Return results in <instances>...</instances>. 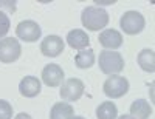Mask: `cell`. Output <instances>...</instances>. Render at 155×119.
<instances>
[{
	"mask_svg": "<svg viewBox=\"0 0 155 119\" xmlns=\"http://www.w3.org/2000/svg\"><path fill=\"white\" fill-rule=\"evenodd\" d=\"M149 98H150V101H152V104L155 105V81L150 84V87H149Z\"/></svg>",
	"mask_w": 155,
	"mask_h": 119,
	"instance_id": "obj_21",
	"label": "cell"
},
{
	"mask_svg": "<svg viewBox=\"0 0 155 119\" xmlns=\"http://www.w3.org/2000/svg\"><path fill=\"white\" fill-rule=\"evenodd\" d=\"M16 119H33L28 113H19V114H16Z\"/></svg>",
	"mask_w": 155,
	"mask_h": 119,
	"instance_id": "obj_22",
	"label": "cell"
},
{
	"mask_svg": "<svg viewBox=\"0 0 155 119\" xmlns=\"http://www.w3.org/2000/svg\"><path fill=\"white\" fill-rule=\"evenodd\" d=\"M82 93H84V82L81 81V79H76V77L64 81L62 85H61V91H59L61 98L65 102L78 101L82 96Z\"/></svg>",
	"mask_w": 155,
	"mask_h": 119,
	"instance_id": "obj_6",
	"label": "cell"
},
{
	"mask_svg": "<svg viewBox=\"0 0 155 119\" xmlns=\"http://www.w3.org/2000/svg\"><path fill=\"white\" fill-rule=\"evenodd\" d=\"M137 62L140 65L141 70H144L146 73H155V53L149 48H144L138 53Z\"/></svg>",
	"mask_w": 155,
	"mask_h": 119,
	"instance_id": "obj_13",
	"label": "cell"
},
{
	"mask_svg": "<svg viewBox=\"0 0 155 119\" xmlns=\"http://www.w3.org/2000/svg\"><path fill=\"white\" fill-rule=\"evenodd\" d=\"M16 34L23 42H37L41 39L42 30L34 20H22L16 28Z\"/></svg>",
	"mask_w": 155,
	"mask_h": 119,
	"instance_id": "obj_7",
	"label": "cell"
},
{
	"mask_svg": "<svg viewBox=\"0 0 155 119\" xmlns=\"http://www.w3.org/2000/svg\"><path fill=\"white\" fill-rule=\"evenodd\" d=\"M74 63H76V67L81 68V70L90 68L95 63V53H93V50H88L87 48V50L79 51L74 56Z\"/></svg>",
	"mask_w": 155,
	"mask_h": 119,
	"instance_id": "obj_16",
	"label": "cell"
},
{
	"mask_svg": "<svg viewBox=\"0 0 155 119\" xmlns=\"http://www.w3.org/2000/svg\"><path fill=\"white\" fill-rule=\"evenodd\" d=\"M118 116V108L110 101H106L98 105L96 108V117L98 119H116Z\"/></svg>",
	"mask_w": 155,
	"mask_h": 119,
	"instance_id": "obj_17",
	"label": "cell"
},
{
	"mask_svg": "<svg viewBox=\"0 0 155 119\" xmlns=\"http://www.w3.org/2000/svg\"><path fill=\"white\" fill-rule=\"evenodd\" d=\"M98 63H99L101 71L107 76H115L124 70V59L118 51L102 50L98 59Z\"/></svg>",
	"mask_w": 155,
	"mask_h": 119,
	"instance_id": "obj_2",
	"label": "cell"
},
{
	"mask_svg": "<svg viewBox=\"0 0 155 119\" xmlns=\"http://www.w3.org/2000/svg\"><path fill=\"white\" fill-rule=\"evenodd\" d=\"M116 119H135V117H134V116H130V114H123V116L116 117Z\"/></svg>",
	"mask_w": 155,
	"mask_h": 119,
	"instance_id": "obj_23",
	"label": "cell"
},
{
	"mask_svg": "<svg viewBox=\"0 0 155 119\" xmlns=\"http://www.w3.org/2000/svg\"><path fill=\"white\" fill-rule=\"evenodd\" d=\"M144 25H146V20L143 17V14L138 11H126L124 14L121 16V20H120V26L121 30L129 34V36H135V34H140L141 31L144 30Z\"/></svg>",
	"mask_w": 155,
	"mask_h": 119,
	"instance_id": "obj_3",
	"label": "cell"
},
{
	"mask_svg": "<svg viewBox=\"0 0 155 119\" xmlns=\"http://www.w3.org/2000/svg\"><path fill=\"white\" fill-rule=\"evenodd\" d=\"M98 40L101 43V47H104L106 50H110V51H116L121 45H123V36L120 31H116V30H104L99 37H98Z\"/></svg>",
	"mask_w": 155,
	"mask_h": 119,
	"instance_id": "obj_10",
	"label": "cell"
},
{
	"mask_svg": "<svg viewBox=\"0 0 155 119\" xmlns=\"http://www.w3.org/2000/svg\"><path fill=\"white\" fill-rule=\"evenodd\" d=\"M104 95L109 96L110 99H118V98H123L127 91H129V81L123 76H109L107 81L104 82Z\"/></svg>",
	"mask_w": 155,
	"mask_h": 119,
	"instance_id": "obj_4",
	"label": "cell"
},
{
	"mask_svg": "<svg viewBox=\"0 0 155 119\" xmlns=\"http://www.w3.org/2000/svg\"><path fill=\"white\" fill-rule=\"evenodd\" d=\"M73 116V107L67 102H58L50 110V119H70Z\"/></svg>",
	"mask_w": 155,
	"mask_h": 119,
	"instance_id": "obj_15",
	"label": "cell"
},
{
	"mask_svg": "<svg viewBox=\"0 0 155 119\" xmlns=\"http://www.w3.org/2000/svg\"><path fill=\"white\" fill-rule=\"evenodd\" d=\"M19 91L23 98H36L41 93V81L34 76H25L19 84Z\"/></svg>",
	"mask_w": 155,
	"mask_h": 119,
	"instance_id": "obj_11",
	"label": "cell"
},
{
	"mask_svg": "<svg viewBox=\"0 0 155 119\" xmlns=\"http://www.w3.org/2000/svg\"><path fill=\"white\" fill-rule=\"evenodd\" d=\"M12 117V107L8 101L0 99V119H11Z\"/></svg>",
	"mask_w": 155,
	"mask_h": 119,
	"instance_id": "obj_19",
	"label": "cell"
},
{
	"mask_svg": "<svg viewBox=\"0 0 155 119\" xmlns=\"http://www.w3.org/2000/svg\"><path fill=\"white\" fill-rule=\"evenodd\" d=\"M67 43L73 50L82 51V50H87V47L90 45V37L82 30H71L67 34Z\"/></svg>",
	"mask_w": 155,
	"mask_h": 119,
	"instance_id": "obj_12",
	"label": "cell"
},
{
	"mask_svg": "<svg viewBox=\"0 0 155 119\" xmlns=\"http://www.w3.org/2000/svg\"><path fill=\"white\" fill-rule=\"evenodd\" d=\"M9 26H11V22H9L8 16L5 14L3 11H0V40L5 39V36L8 34Z\"/></svg>",
	"mask_w": 155,
	"mask_h": 119,
	"instance_id": "obj_18",
	"label": "cell"
},
{
	"mask_svg": "<svg viewBox=\"0 0 155 119\" xmlns=\"http://www.w3.org/2000/svg\"><path fill=\"white\" fill-rule=\"evenodd\" d=\"M81 20L84 28H87L88 31H101L109 23V14L106 9L99 6H87L82 9Z\"/></svg>",
	"mask_w": 155,
	"mask_h": 119,
	"instance_id": "obj_1",
	"label": "cell"
},
{
	"mask_svg": "<svg viewBox=\"0 0 155 119\" xmlns=\"http://www.w3.org/2000/svg\"><path fill=\"white\" fill-rule=\"evenodd\" d=\"M152 113V107L146 99H137L130 105V116L135 119H147Z\"/></svg>",
	"mask_w": 155,
	"mask_h": 119,
	"instance_id": "obj_14",
	"label": "cell"
},
{
	"mask_svg": "<svg viewBox=\"0 0 155 119\" xmlns=\"http://www.w3.org/2000/svg\"><path fill=\"white\" fill-rule=\"evenodd\" d=\"M0 8H2V9H6V11H9V12H16L17 3L12 2V0H9V2H0Z\"/></svg>",
	"mask_w": 155,
	"mask_h": 119,
	"instance_id": "obj_20",
	"label": "cell"
},
{
	"mask_svg": "<svg viewBox=\"0 0 155 119\" xmlns=\"http://www.w3.org/2000/svg\"><path fill=\"white\" fill-rule=\"evenodd\" d=\"M64 47H65V43H64L62 37L51 34V36H47L42 40L41 53L45 57H58L61 53L64 51Z\"/></svg>",
	"mask_w": 155,
	"mask_h": 119,
	"instance_id": "obj_8",
	"label": "cell"
},
{
	"mask_svg": "<svg viewBox=\"0 0 155 119\" xmlns=\"http://www.w3.org/2000/svg\"><path fill=\"white\" fill-rule=\"evenodd\" d=\"M70 119H85V117H82V116H71Z\"/></svg>",
	"mask_w": 155,
	"mask_h": 119,
	"instance_id": "obj_24",
	"label": "cell"
},
{
	"mask_svg": "<svg viewBox=\"0 0 155 119\" xmlns=\"http://www.w3.org/2000/svg\"><path fill=\"white\" fill-rule=\"evenodd\" d=\"M42 82L48 87H58L64 82V70L58 63H48L42 70Z\"/></svg>",
	"mask_w": 155,
	"mask_h": 119,
	"instance_id": "obj_9",
	"label": "cell"
},
{
	"mask_svg": "<svg viewBox=\"0 0 155 119\" xmlns=\"http://www.w3.org/2000/svg\"><path fill=\"white\" fill-rule=\"evenodd\" d=\"M22 47L16 37H5L0 40V62L12 63L20 57Z\"/></svg>",
	"mask_w": 155,
	"mask_h": 119,
	"instance_id": "obj_5",
	"label": "cell"
}]
</instances>
